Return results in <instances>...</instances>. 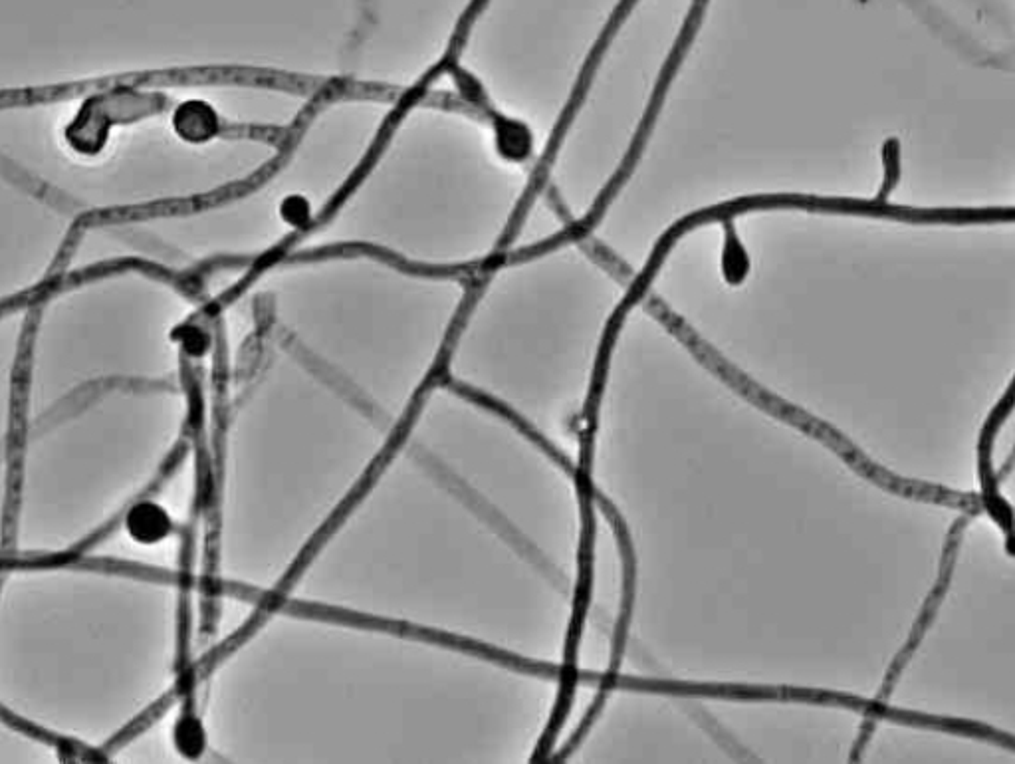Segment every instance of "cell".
<instances>
[{
	"instance_id": "cell-1",
	"label": "cell",
	"mask_w": 1015,
	"mask_h": 764,
	"mask_svg": "<svg viewBox=\"0 0 1015 764\" xmlns=\"http://www.w3.org/2000/svg\"><path fill=\"white\" fill-rule=\"evenodd\" d=\"M899 157H901V149H899V141L897 139H889L885 143V149H883V159H885V185H883V193L881 197H885L887 193H891V189L897 185L899 181V175H901V163H899Z\"/></svg>"
}]
</instances>
